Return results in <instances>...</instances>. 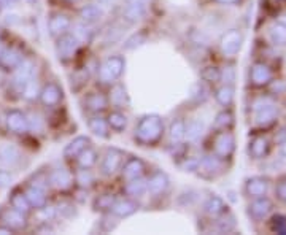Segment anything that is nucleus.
Returning a JSON list of instances; mask_svg holds the SVG:
<instances>
[{"instance_id": "obj_1", "label": "nucleus", "mask_w": 286, "mask_h": 235, "mask_svg": "<svg viewBox=\"0 0 286 235\" xmlns=\"http://www.w3.org/2000/svg\"><path fill=\"white\" fill-rule=\"evenodd\" d=\"M164 135V121L158 114H146L136 127V140L143 146L156 145Z\"/></svg>"}, {"instance_id": "obj_2", "label": "nucleus", "mask_w": 286, "mask_h": 235, "mask_svg": "<svg viewBox=\"0 0 286 235\" xmlns=\"http://www.w3.org/2000/svg\"><path fill=\"white\" fill-rule=\"evenodd\" d=\"M126 69V61L121 56H111L108 59H105L102 64L99 65L97 70V78L100 83L104 85H111L113 81H116L123 75Z\"/></svg>"}, {"instance_id": "obj_3", "label": "nucleus", "mask_w": 286, "mask_h": 235, "mask_svg": "<svg viewBox=\"0 0 286 235\" xmlns=\"http://www.w3.org/2000/svg\"><path fill=\"white\" fill-rule=\"evenodd\" d=\"M255 123L259 127H269L277 120V107L271 99H258L253 104Z\"/></svg>"}, {"instance_id": "obj_4", "label": "nucleus", "mask_w": 286, "mask_h": 235, "mask_svg": "<svg viewBox=\"0 0 286 235\" xmlns=\"http://www.w3.org/2000/svg\"><path fill=\"white\" fill-rule=\"evenodd\" d=\"M234 148H235V139L229 132V129L218 132L215 135V139H213V153H215V156L226 161L232 156Z\"/></svg>"}, {"instance_id": "obj_5", "label": "nucleus", "mask_w": 286, "mask_h": 235, "mask_svg": "<svg viewBox=\"0 0 286 235\" xmlns=\"http://www.w3.org/2000/svg\"><path fill=\"white\" fill-rule=\"evenodd\" d=\"M78 46H80V42L75 38L73 33H62V35H59L58 43H56V54L59 61L62 62L72 61L78 51Z\"/></svg>"}, {"instance_id": "obj_6", "label": "nucleus", "mask_w": 286, "mask_h": 235, "mask_svg": "<svg viewBox=\"0 0 286 235\" xmlns=\"http://www.w3.org/2000/svg\"><path fill=\"white\" fill-rule=\"evenodd\" d=\"M242 42H243V37L242 33L237 30V29H231L227 30L224 35L221 37V42H220V49L221 53L226 56V57H234L240 51L242 48Z\"/></svg>"}, {"instance_id": "obj_7", "label": "nucleus", "mask_w": 286, "mask_h": 235, "mask_svg": "<svg viewBox=\"0 0 286 235\" xmlns=\"http://www.w3.org/2000/svg\"><path fill=\"white\" fill-rule=\"evenodd\" d=\"M13 72H14L13 73V85L23 92L24 86L33 78V75H35V64H33V61H30V59H23V62L16 67Z\"/></svg>"}, {"instance_id": "obj_8", "label": "nucleus", "mask_w": 286, "mask_h": 235, "mask_svg": "<svg viewBox=\"0 0 286 235\" xmlns=\"http://www.w3.org/2000/svg\"><path fill=\"white\" fill-rule=\"evenodd\" d=\"M123 161H124V151L118 149V148H108L102 159V165H100L102 167V173L107 177L115 175L121 169Z\"/></svg>"}, {"instance_id": "obj_9", "label": "nucleus", "mask_w": 286, "mask_h": 235, "mask_svg": "<svg viewBox=\"0 0 286 235\" xmlns=\"http://www.w3.org/2000/svg\"><path fill=\"white\" fill-rule=\"evenodd\" d=\"M39 97L45 107H58L64 99V91L56 81H49L40 89Z\"/></svg>"}, {"instance_id": "obj_10", "label": "nucleus", "mask_w": 286, "mask_h": 235, "mask_svg": "<svg viewBox=\"0 0 286 235\" xmlns=\"http://www.w3.org/2000/svg\"><path fill=\"white\" fill-rule=\"evenodd\" d=\"M5 124L10 132L18 133V135H23V133H27L30 130L29 118L21 110H10L5 116Z\"/></svg>"}, {"instance_id": "obj_11", "label": "nucleus", "mask_w": 286, "mask_h": 235, "mask_svg": "<svg viewBox=\"0 0 286 235\" xmlns=\"http://www.w3.org/2000/svg\"><path fill=\"white\" fill-rule=\"evenodd\" d=\"M48 177H49V184L62 192L70 191L75 184V177L72 175L70 170H67V169H56Z\"/></svg>"}, {"instance_id": "obj_12", "label": "nucleus", "mask_w": 286, "mask_h": 235, "mask_svg": "<svg viewBox=\"0 0 286 235\" xmlns=\"http://www.w3.org/2000/svg\"><path fill=\"white\" fill-rule=\"evenodd\" d=\"M197 172L204 178H215L223 172V159L218 156H207L199 161Z\"/></svg>"}, {"instance_id": "obj_13", "label": "nucleus", "mask_w": 286, "mask_h": 235, "mask_svg": "<svg viewBox=\"0 0 286 235\" xmlns=\"http://www.w3.org/2000/svg\"><path fill=\"white\" fill-rule=\"evenodd\" d=\"M0 220H2L4 226L10 227L13 232L14 230H23L27 227V218L24 213L14 210V208H7L2 216H0Z\"/></svg>"}, {"instance_id": "obj_14", "label": "nucleus", "mask_w": 286, "mask_h": 235, "mask_svg": "<svg viewBox=\"0 0 286 235\" xmlns=\"http://www.w3.org/2000/svg\"><path fill=\"white\" fill-rule=\"evenodd\" d=\"M145 170H146V165L140 158H129L121 167V175H123V180L129 181L134 178L143 177Z\"/></svg>"}, {"instance_id": "obj_15", "label": "nucleus", "mask_w": 286, "mask_h": 235, "mask_svg": "<svg viewBox=\"0 0 286 235\" xmlns=\"http://www.w3.org/2000/svg\"><path fill=\"white\" fill-rule=\"evenodd\" d=\"M274 78L272 70L269 69V65H265L264 62H256L253 64L250 70V80L255 86H264L267 83H271Z\"/></svg>"}, {"instance_id": "obj_16", "label": "nucleus", "mask_w": 286, "mask_h": 235, "mask_svg": "<svg viewBox=\"0 0 286 235\" xmlns=\"http://www.w3.org/2000/svg\"><path fill=\"white\" fill-rule=\"evenodd\" d=\"M169 177H167L164 172L158 170L155 172L153 175H151L148 180H146V189L149 194L153 195H161L164 194L167 189H169Z\"/></svg>"}, {"instance_id": "obj_17", "label": "nucleus", "mask_w": 286, "mask_h": 235, "mask_svg": "<svg viewBox=\"0 0 286 235\" xmlns=\"http://www.w3.org/2000/svg\"><path fill=\"white\" fill-rule=\"evenodd\" d=\"M137 210L139 204L134 202L132 199H116L110 208V214L115 218H127L132 216L134 213H137Z\"/></svg>"}, {"instance_id": "obj_18", "label": "nucleus", "mask_w": 286, "mask_h": 235, "mask_svg": "<svg viewBox=\"0 0 286 235\" xmlns=\"http://www.w3.org/2000/svg\"><path fill=\"white\" fill-rule=\"evenodd\" d=\"M24 56L20 51L18 48H7L2 49V53H0V67H2L4 70H14L16 67H18L23 62Z\"/></svg>"}, {"instance_id": "obj_19", "label": "nucleus", "mask_w": 286, "mask_h": 235, "mask_svg": "<svg viewBox=\"0 0 286 235\" xmlns=\"http://www.w3.org/2000/svg\"><path fill=\"white\" fill-rule=\"evenodd\" d=\"M70 27H72L70 18L62 13L53 14L48 21V29L53 37H59V35H62V33H67V30H69Z\"/></svg>"}, {"instance_id": "obj_20", "label": "nucleus", "mask_w": 286, "mask_h": 235, "mask_svg": "<svg viewBox=\"0 0 286 235\" xmlns=\"http://www.w3.org/2000/svg\"><path fill=\"white\" fill-rule=\"evenodd\" d=\"M272 211V202L265 195L264 197H256L255 202H251L248 207V213L253 220H264V218Z\"/></svg>"}, {"instance_id": "obj_21", "label": "nucleus", "mask_w": 286, "mask_h": 235, "mask_svg": "<svg viewBox=\"0 0 286 235\" xmlns=\"http://www.w3.org/2000/svg\"><path fill=\"white\" fill-rule=\"evenodd\" d=\"M92 143H91V139L86 137V135H80L77 139H73L69 145L64 148V158L67 159H77V156L80 153H83L86 148H89Z\"/></svg>"}, {"instance_id": "obj_22", "label": "nucleus", "mask_w": 286, "mask_h": 235, "mask_svg": "<svg viewBox=\"0 0 286 235\" xmlns=\"http://www.w3.org/2000/svg\"><path fill=\"white\" fill-rule=\"evenodd\" d=\"M269 191V180L262 177H253L250 178L245 184V192L250 197H264Z\"/></svg>"}, {"instance_id": "obj_23", "label": "nucleus", "mask_w": 286, "mask_h": 235, "mask_svg": "<svg viewBox=\"0 0 286 235\" xmlns=\"http://www.w3.org/2000/svg\"><path fill=\"white\" fill-rule=\"evenodd\" d=\"M27 200H29V204L32 208H35V210H40L43 208L46 204H48V197H46V191L42 189V188H37V186H32V184H29V186L26 188L24 191Z\"/></svg>"}, {"instance_id": "obj_24", "label": "nucleus", "mask_w": 286, "mask_h": 235, "mask_svg": "<svg viewBox=\"0 0 286 235\" xmlns=\"http://www.w3.org/2000/svg\"><path fill=\"white\" fill-rule=\"evenodd\" d=\"M21 161L20 149L11 143H0V164L4 165H16Z\"/></svg>"}, {"instance_id": "obj_25", "label": "nucleus", "mask_w": 286, "mask_h": 235, "mask_svg": "<svg viewBox=\"0 0 286 235\" xmlns=\"http://www.w3.org/2000/svg\"><path fill=\"white\" fill-rule=\"evenodd\" d=\"M85 107L91 113H100L108 107V97L102 92H91L85 97Z\"/></svg>"}, {"instance_id": "obj_26", "label": "nucleus", "mask_w": 286, "mask_h": 235, "mask_svg": "<svg viewBox=\"0 0 286 235\" xmlns=\"http://www.w3.org/2000/svg\"><path fill=\"white\" fill-rule=\"evenodd\" d=\"M226 208L227 207L224 204V200L218 195H210L204 204V211L212 218H220L221 214H224L227 211Z\"/></svg>"}, {"instance_id": "obj_27", "label": "nucleus", "mask_w": 286, "mask_h": 235, "mask_svg": "<svg viewBox=\"0 0 286 235\" xmlns=\"http://www.w3.org/2000/svg\"><path fill=\"white\" fill-rule=\"evenodd\" d=\"M80 18L83 23L86 24H94L97 21H100L104 18V10L100 5L91 4V5H85L80 10Z\"/></svg>"}, {"instance_id": "obj_28", "label": "nucleus", "mask_w": 286, "mask_h": 235, "mask_svg": "<svg viewBox=\"0 0 286 235\" xmlns=\"http://www.w3.org/2000/svg\"><path fill=\"white\" fill-rule=\"evenodd\" d=\"M88 127L94 135H97L100 139H108L110 137V126L107 123V118L92 116L91 120L88 121Z\"/></svg>"}, {"instance_id": "obj_29", "label": "nucleus", "mask_w": 286, "mask_h": 235, "mask_svg": "<svg viewBox=\"0 0 286 235\" xmlns=\"http://www.w3.org/2000/svg\"><path fill=\"white\" fill-rule=\"evenodd\" d=\"M124 192L129 197H142V195H145L148 192V189H146V180H143V177H140V178H134V180L126 181Z\"/></svg>"}, {"instance_id": "obj_30", "label": "nucleus", "mask_w": 286, "mask_h": 235, "mask_svg": "<svg viewBox=\"0 0 286 235\" xmlns=\"http://www.w3.org/2000/svg\"><path fill=\"white\" fill-rule=\"evenodd\" d=\"M248 153L253 159H262L269 153V140L265 137H255L250 143Z\"/></svg>"}, {"instance_id": "obj_31", "label": "nucleus", "mask_w": 286, "mask_h": 235, "mask_svg": "<svg viewBox=\"0 0 286 235\" xmlns=\"http://www.w3.org/2000/svg\"><path fill=\"white\" fill-rule=\"evenodd\" d=\"M108 104H111L113 107H124L127 104V92L126 88L123 85H115L110 89V95H108Z\"/></svg>"}, {"instance_id": "obj_32", "label": "nucleus", "mask_w": 286, "mask_h": 235, "mask_svg": "<svg viewBox=\"0 0 286 235\" xmlns=\"http://www.w3.org/2000/svg\"><path fill=\"white\" fill-rule=\"evenodd\" d=\"M184 127H186V123H184L181 118H175V120L170 123L169 127V139L170 143H181L184 140Z\"/></svg>"}, {"instance_id": "obj_33", "label": "nucleus", "mask_w": 286, "mask_h": 235, "mask_svg": "<svg viewBox=\"0 0 286 235\" xmlns=\"http://www.w3.org/2000/svg\"><path fill=\"white\" fill-rule=\"evenodd\" d=\"M77 164L80 169H92V167L97 164V153L92 146L86 148L83 153H80L77 156Z\"/></svg>"}, {"instance_id": "obj_34", "label": "nucleus", "mask_w": 286, "mask_h": 235, "mask_svg": "<svg viewBox=\"0 0 286 235\" xmlns=\"http://www.w3.org/2000/svg\"><path fill=\"white\" fill-rule=\"evenodd\" d=\"M202 133H204V123L200 120H191L189 123H186L184 139H188L189 142H196L202 137Z\"/></svg>"}, {"instance_id": "obj_35", "label": "nucleus", "mask_w": 286, "mask_h": 235, "mask_svg": "<svg viewBox=\"0 0 286 235\" xmlns=\"http://www.w3.org/2000/svg\"><path fill=\"white\" fill-rule=\"evenodd\" d=\"M10 205H11V208H14V210H18V211H21V213H24V214H27L30 210H32V207H30V204H29V200H27V197H26V194L24 192H13L11 195H10Z\"/></svg>"}, {"instance_id": "obj_36", "label": "nucleus", "mask_w": 286, "mask_h": 235, "mask_svg": "<svg viewBox=\"0 0 286 235\" xmlns=\"http://www.w3.org/2000/svg\"><path fill=\"white\" fill-rule=\"evenodd\" d=\"M145 4H127L123 16H124V19L130 21V23H136L139 19H142L143 16H145Z\"/></svg>"}, {"instance_id": "obj_37", "label": "nucleus", "mask_w": 286, "mask_h": 235, "mask_svg": "<svg viewBox=\"0 0 286 235\" xmlns=\"http://www.w3.org/2000/svg\"><path fill=\"white\" fill-rule=\"evenodd\" d=\"M107 123H108L110 129H113L116 132H123L127 127V116L121 111H111L107 116Z\"/></svg>"}, {"instance_id": "obj_38", "label": "nucleus", "mask_w": 286, "mask_h": 235, "mask_svg": "<svg viewBox=\"0 0 286 235\" xmlns=\"http://www.w3.org/2000/svg\"><path fill=\"white\" fill-rule=\"evenodd\" d=\"M96 181L94 173L91 172V169H81L80 172H77L75 175V183L81 189H89Z\"/></svg>"}, {"instance_id": "obj_39", "label": "nucleus", "mask_w": 286, "mask_h": 235, "mask_svg": "<svg viewBox=\"0 0 286 235\" xmlns=\"http://www.w3.org/2000/svg\"><path fill=\"white\" fill-rule=\"evenodd\" d=\"M73 35L80 43H89L92 38V30L89 24L83 23V24H75L73 26Z\"/></svg>"}, {"instance_id": "obj_40", "label": "nucleus", "mask_w": 286, "mask_h": 235, "mask_svg": "<svg viewBox=\"0 0 286 235\" xmlns=\"http://www.w3.org/2000/svg\"><path fill=\"white\" fill-rule=\"evenodd\" d=\"M216 100H218V104L223 105V107H229L232 104V99H234V89L231 85H224L221 86L220 89L216 91L215 94Z\"/></svg>"}, {"instance_id": "obj_41", "label": "nucleus", "mask_w": 286, "mask_h": 235, "mask_svg": "<svg viewBox=\"0 0 286 235\" xmlns=\"http://www.w3.org/2000/svg\"><path fill=\"white\" fill-rule=\"evenodd\" d=\"M232 123H234V114L229 110H224L221 113H218L215 120V127L220 130H226L232 126Z\"/></svg>"}, {"instance_id": "obj_42", "label": "nucleus", "mask_w": 286, "mask_h": 235, "mask_svg": "<svg viewBox=\"0 0 286 235\" xmlns=\"http://www.w3.org/2000/svg\"><path fill=\"white\" fill-rule=\"evenodd\" d=\"M271 38L275 45H286V26L281 23L271 27Z\"/></svg>"}, {"instance_id": "obj_43", "label": "nucleus", "mask_w": 286, "mask_h": 235, "mask_svg": "<svg viewBox=\"0 0 286 235\" xmlns=\"http://www.w3.org/2000/svg\"><path fill=\"white\" fill-rule=\"evenodd\" d=\"M115 200H116V195L113 194H104V195H99L96 200H94V208L96 210H100V211H105L111 208V205L115 204Z\"/></svg>"}, {"instance_id": "obj_44", "label": "nucleus", "mask_w": 286, "mask_h": 235, "mask_svg": "<svg viewBox=\"0 0 286 235\" xmlns=\"http://www.w3.org/2000/svg\"><path fill=\"white\" fill-rule=\"evenodd\" d=\"M39 94H40V91H39V81H37V78H32V80L27 83V85L24 86L23 95H24V99H27V100H33Z\"/></svg>"}, {"instance_id": "obj_45", "label": "nucleus", "mask_w": 286, "mask_h": 235, "mask_svg": "<svg viewBox=\"0 0 286 235\" xmlns=\"http://www.w3.org/2000/svg\"><path fill=\"white\" fill-rule=\"evenodd\" d=\"M271 229L275 232V233H281V235H286V216L283 214H275L271 221Z\"/></svg>"}, {"instance_id": "obj_46", "label": "nucleus", "mask_w": 286, "mask_h": 235, "mask_svg": "<svg viewBox=\"0 0 286 235\" xmlns=\"http://www.w3.org/2000/svg\"><path fill=\"white\" fill-rule=\"evenodd\" d=\"M220 76H221V70L216 69V67H207V69L202 72V78H204V81H208V83L220 81Z\"/></svg>"}, {"instance_id": "obj_47", "label": "nucleus", "mask_w": 286, "mask_h": 235, "mask_svg": "<svg viewBox=\"0 0 286 235\" xmlns=\"http://www.w3.org/2000/svg\"><path fill=\"white\" fill-rule=\"evenodd\" d=\"M145 42H146V35H145V33H142V32H139V33H136V35H132V37L126 42L124 48H126V49H134L136 46L143 45Z\"/></svg>"}, {"instance_id": "obj_48", "label": "nucleus", "mask_w": 286, "mask_h": 235, "mask_svg": "<svg viewBox=\"0 0 286 235\" xmlns=\"http://www.w3.org/2000/svg\"><path fill=\"white\" fill-rule=\"evenodd\" d=\"M193 100H196V102H204V100L207 99V89L204 85H200V83H197V85L193 86V94H191Z\"/></svg>"}, {"instance_id": "obj_49", "label": "nucleus", "mask_w": 286, "mask_h": 235, "mask_svg": "<svg viewBox=\"0 0 286 235\" xmlns=\"http://www.w3.org/2000/svg\"><path fill=\"white\" fill-rule=\"evenodd\" d=\"M275 194L278 197V200L286 204V177H281L277 181V186H275Z\"/></svg>"}, {"instance_id": "obj_50", "label": "nucleus", "mask_w": 286, "mask_h": 235, "mask_svg": "<svg viewBox=\"0 0 286 235\" xmlns=\"http://www.w3.org/2000/svg\"><path fill=\"white\" fill-rule=\"evenodd\" d=\"M235 78V72L232 67H226V69L221 72V76H220V81H224V85H231Z\"/></svg>"}, {"instance_id": "obj_51", "label": "nucleus", "mask_w": 286, "mask_h": 235, "mask_svg": "<svg viewBox=\"0 0 286 235\" xmlns=\"http://www.w3.org/2000/svg\"><path fill=\"white\" fill-rule=\"evenodd\" d=\"M180 167L184 172H194V170H197V167H199V159H188L186 158Z\"/></svg>"}, {"instance_id": "obj_52", "label": "nucleus", "mask_w": 286, "mask_h": 235, "mask_svg": "<svg viewBox=\"0 0 286 235\" xmlns=\"http://www.w3.org/2000/svg\"><path fill=\"white\" fill-rule=\"evenodd\" d=\"M13 183V175L7 170H0V188H8Z\"/></svg>"}, {"instance_id": "obj_53", "label": "nucleus", "mask_w": 286, "mask_h": 235, "mask_svg": "<svg viewBox=\"0 0 286 235\" xmlns=\"http://www.w3.org/2000/svg\"><path fill=\"white\" fill-rule=\"evenodd\" d=\"M215 2L221 5H232V4H239L240 0H215Z\"/></svg>"}, {"instance_id": "obj_54", "label": "nucleus", "mask_w": 286, "mask_h": 235, "mask_svg": "<svg viewBox=\"0 0 286 235\" xmlns=\"http://www.w3.org/2000/svg\"><path fill=\"white\" fill-rule=\"evenodd\" d=\"M13 2H16V0H0V10L7 8L8 5H11Z\"/></svg>"}, {"instance_id": "obj_55", "label": "nucleus", "mask_w": 286, "mask_h": 235, "mask_svg": "<svg viewBox=\"0 0 286 235\" xmlns=\"http://www.w3.org/2000/svg\"><path fill=\"white\" fill-rule=\"evenodd\" d=\"M8 233H13V230L10 227H7V226L0 227V235H8Z\"/></svg>"}, {"instance_id": "obj_56", "label": "nucleus", "mask_w": 286, "mask_h": 235, "mask_svg": "<svg viewBox=\"0 0 286 235\" xmlns=\"http://www.w3.org/2000/svg\"><path fill=\"white\" fill-rule=\"evenodd\" d=\"M146 0H126V4H145Z\"/></svg>"}, {"instance_id": "obj_57", "label": "nucleus", "mask_w": 286, "mask_h": 235, "mask_svg": "<svg viewBox=\"0 0 286 235\" xmlns=\"http://www.w3.org/2000/svg\"><path fill=\"white\" fill-rule=\"evenodd\" d=\"M280 23L283 24V26H286V14H283L281 18H280Z\"/></svg>"}, {"instance_id": "obj_58", "label": "nucleus", "mask_w": 286, "mask_h": 235, "mask_svg": "<svg viewBox=\"0 0 286 235\" xmlns=\"http://www.w3.org/2000/svg\"><path fill=\"white\" fill-rule=\"evenodd\" d=\"M281 151H283V154H286V143H283V148H281Z\"/></svg>"}, {"instance_id": "obj_59", "label": "nucleus", "mask_w": 286, "mask_h": 235, "mask_svg": "<svg viewBox=\"0 0 286 235\" xmlns=\"http://www.w3.org/2000/svg\"><path fill=\"white\" fill-rule=\"evenodd\" d=\"M29 4H33V2H37V0H27Z\"/></svg>"}, {"instance_id": "obj_60", "label": "nucleus", "mask_w": 286, "mask_h": 235, "mask_svg": "<svg viewBox=\"0 0 286 235\" xmlns=\"http://www.w3.org/2000/svg\"><path fill=\"white\" fill-rule=\"evenodd\" d=\"M2 49H4V48H2V43H0V53H2Z\"/></svg>"}]
</instances>
